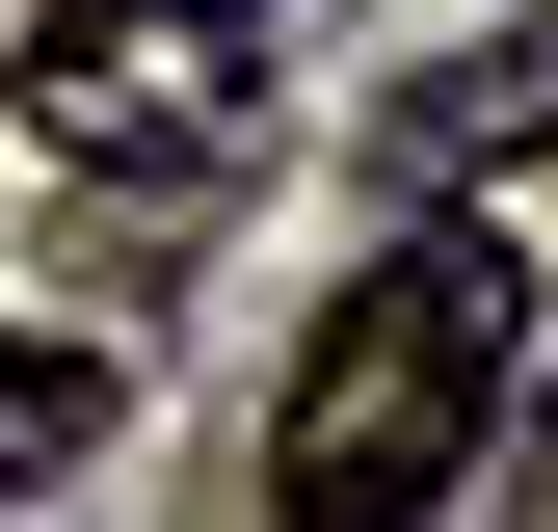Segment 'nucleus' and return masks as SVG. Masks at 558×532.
Listing matches in <instances>:
<instances>
[{"instance_id": "obj_1", "label": "nucleus", "mask_w": 558, "mask_h": 532, "mask_svg": "<svg viewBox=\"0 0 558 532\" xmlns=\"http://www.w3.org/2000/svg\"><path fill=\"white\" fill-rule=\"evenodd\" d=\"M506 347H532V266H506V240H399L373 293L293 347L266 532H426L478 452H506Z\"/></svg>"}, {"instance_id": "obj_2", "label": "nucleus", "mask_w": 558, "mask_h": 532, "mask_svg": "<svg viewBox=\"0 0 558 532\" xmlns=\"http://www.w3.org/2000/svg\"><path fill=\"white\" fill-rule=\"evenodd\" d=\"M0 107H27L81 186H240L266 160V27L240 0H27Z\"/></svg>"}, {"instance_id": "obj_3", "label": "nucleus", "mask_w": 558, "mask_h": 532, "mask_svg": "<svg viewBox=\"0 0 558 532\" xmlns=\"http://www.w3.org/2000/svg\"><path fill=\"white\" fill-rule=\"evenodd\" d=\"M399 160H426V186H532V160H558V0L399 81Z\"/></svg>"}, {"instance_id": "obj_4", "label": "nucleus", "mask_w": 558, "mask_h": 532, "mask_svg": "<svg viewBox=\"0 0 558 532\" xmlns=\"http://www.w3.org/2000/svg\"><path fill=\"white\" fill-rule=\"evenodd\" d=\"M107 426H133V373L81 347V319H0V506H27V480H81Z\"/></svg>"}, {"instance_id": "obj_5", "label": "nucleus", "mask_w": 558, "mask_h": 532, "mask_svg": "<svg viewBox=\"0 0 558 532\" xmlns=\"http://www.w3.org/2000/svg\"><path fill=\"white\" fill-rule=\"evenodd\" d=\"M532 480H558V373H532Z\"/></svg>"}]
</instances>
